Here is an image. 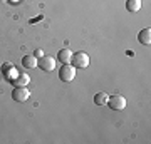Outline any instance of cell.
<instances>
[{"label":"cell","instance_id":"cell-1","mask_svg":"<svg viewBox=\"0 0 151 144\" xmlns=\"http://www.w3.org/2000/svg\"><path fill=\"white\" fill-rule=\"evenodd\" d=\"M70 64L74 65L76 69H86L87 65H89V55H87L86 52H76V54H72Z\"/></svg>","mask_w":151,"mask_h":144},{"label":"cell","instance_id":"cell-2","mask_svg":"<svg viewBox=\"0 0 151 144\" xmlns=\"http://www.w3.org/2000/svg\"><path fill=\"white\" fill-rule=\"evenodd\" d=\"M76 77V67L72 64H64L59 69V79L62 82H70Z\"/></svg>","mask_w":151,"mask_h":144},{"label":"cell","instance_id":"cell-3","mask_svg":"<svg viewBox=\"0 0 151 144\" xmlns=\"http://www.w3.org/2000/svg\"><path fill=\"white\" fill-rule=\"evenodd\" d=\"M106 106H109L113 111H123L124 107H126V99H124L123 96H111L108 99V104Z\"/></svg>","mask_w":151,"mask_h":144},{"label":"cell","instance_id":"cell-4","mask_svg":"<svg viewBox=\"0 0 151 144\" xmlns=\"http://www.w3.org/2000/svg\"><path fill=\"white\" fill-rule=\"evenodd\" d=\"M37 67H40V69L45 70V72H50V70H54V67H55V59L50 57V55H42L40 60L37 62Z\"/></svg>","mask_w":151,"mask_h":144},{"label":"cell","instance_id":"cell-5","mask_svg":"<svg viewBox=\"0 0 151 144\" xmlns=\"http://www.w3.org/2000/svg\"><path fill=\"white\" fill-rule=\"evenodd\" d=\"M29 96H30V92H29V89L24 85V87H15L14 91H12V97H14V101L17 102H25L29 99Z\"/></svg>","mask_w":151,"mask_h":144},{"label":"cell","instance_id":"cell-6","mask_svg":"<svg viewBox=\"0 0 151 144\" xmlns=\"http://www.w3.org/2000/svg\"><path fill=\"white\" fill-rule=\"evenodd\" d=\"M10 82L15 85V87H24V85H27L29 82H30V77H29L25 72H17L15 77L10 79Z\"/></svg>","mask_w":151,"mask_h":144},{"label":"cell","instance_id":"cell-7","mask_svg":"<svg viewBox=\"0 0 151 144\" xmlns=\"http://www.w3.org/2000/svg\"><path fill=\"white\" fill-rule=\"evenodd\" d=\"M37 57L34 55V54H29V55H25L24 59H22V65L25 67V69H35L37 67Z\"/></svg>","mask_w":151,"mask_h":144},{"label":"cell","instance_id":"cell-8","mask_svg":"<svg viewBox=\"0 0 151 144\" xmlns=\"http://www.w3.org/2000/svg\"><path fill=\"white\" fill-rule=\"evenodd\" d=\"M138 40H139L143 45H150V44H151V29H150V27L143 29V30L138 34Z\"/></svg>","mask_w":151,"mask_h":144},{"label":"cell","instance_id":"cell-9","mask_svg":"<svg viewBox=\"0 0 151 144\" xmlns=\"http://www.w3.org/2000/svg\"><path fill=\"white\" fill-rule=\"evenodd\" d=\"M57 59H59L62 64H70V59H72V52H70L69 49H62V50H59V55H57Z\"/></svg>","mask_w":151,"mask_h":144},{"label":"cell","instance_id":"cell-10","mask_svg":"<svg viewBox=\"0 0 151 144\" xmlns=\"http://www.w3.org/2000/svg\"><path fill=\"white\" fill-rule=\"evenodd\" d=\"M141 9V0H126V10L134 14Z\"/></svg>","mask_w":151,"mask_h":144},{"label":"cell","instance_id":"cell-11","mask_svg":"<svg viewBox=\"0 0 151 144\" xmlns=\"http://www.w3.org/2000/svg\"><path fill=\"white\" fill-rule=\"evenodd\" d=\"M108 99H109V96L106 92H97L96 96H94V104L96 106H106L108 104Z\"/></svg>","mask_w":151,"mask_h":144},{"label":"cell","instance_id":"cell-12","mask_svg":"<svg viewBox=\"0 0 151 144\" xmlns=\"http://www.w3.org/2000/svg\"><path fill=\"white\" fill-rule=\"evenodd\" d=\"M34 55H35V57H42V55H44V50H42V49H37V50L34 52Z\"/></svg>","mask_w":151,"mask_h":144},{"label":"cell","instance_id":"cell-13","mask_svg":"<svg viewBox=\"0 0 151 144\" xmlns=\"http://www.w3.org/2000/svg\"><path fill=\"white\" fill-rule=\"evenodd\" d=\"M9 2H12V4H14V2H15V4H17V2H19V0H9Z\"/></svg>","mask_w":151,"mask_h":144},{"label":"cell","instance_id":"cell-14","mask_svg":"<svg viewBox=\"0 0 151 144\" xmlns=\"http://www.w3.org/2000/svg\"><path fill=\"white\" fill-rule=\"evenodd\" d=\"M0 2H7V0H0Z\"/></svg>","mask_w":151,"mask_h":144}]
</instances>
